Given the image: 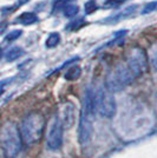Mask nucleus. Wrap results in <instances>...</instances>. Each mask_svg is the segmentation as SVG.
Returning <instances> with one entry per match:
<instances>
[{"instance_id":"1","label":"nucleus","mask_w":157,"mask_h":158,"mask_svg":"<svg viewBox=\"0 0 157 158\" xmlns=\"http://www.w3.org/2000/svg\"><path fill=\"white\" fill-rule=\"evenodd\" d=\"M95 99H93V90L89 89L86 91L84 105L80 114V123H79V142L85 144L91 138L92 130H93V122H95Z\"/></svg>"},{"instance_id":"2","label":"nucleus","mask_w":157,"mask_h":158,"mask_svg":"<svg viewBox=\"0 0 157 158\" xmlns=\"http://www.w3.org/2000/svg\"><path fill=\"white\" fill-rule=\"evenodd\" d=\"M45 120L38 113H31L24 118L20 126V135L26 145L37 144L44 133Z\"/></svg>"},{"instance_id":"3","label":"nucleus","mask_w":157,"mask_h":158,"mask_svg":"<svg viewBox=\"0 0 157 158\" xmlns=\"http://www.w3.org/2000/svg\"><path fill=\"white\" fill-rule=\"evenodd\" d=\"M0 143L7 157L14 158L21 150L23 138L20 130L13 123H6L0 132Z\"/></svg>"},{"instance_id":"4","label":"nucleus","mask_w":157,"mask_h":158,"mask_svg":"<svg viewBox=\"0 0 157 158\" xmlns=\"http://www.w3.org/2000/svg\"><path fill=\"white\" fill-rule=\"evenodd\" d=\"M95 107L105 118H112L116 113V102L112 92L106 86H99L97 91H93Z\"/></svg>"},{"instance_id":"5","label":"nucleus","mask_w":157,"mask_h":158,"mask_svg":"<svg viewBox=\"0 0 157 158\" xmlns=\"http://www.w3.org/2000/svg\"><path fill=\"white\" fill-rule=\"evenodd\" d=\"M134 78H135V76L131 72L129 66L121 64V65L116 66L111 72L108 74L106 87L111 92L122 91L125 86H128L134 80Z\"/></svg>"},{"instance_id":"6","label":"nucleus","mask_w":157,"mask_h":158,"mask_svg":"<svg viewBox=\"0 0 157 158\" xmlns=\"http://www.w3.org/2000/svg\"><path fill=\"white\" fill-rule=\"evenodd\" d=\"M128 66L134 73L135 77H139L148 69V59L146 54L139 47H135L131 50L130 54L128 57Z\"/></svg>"},{"instance_id":"7","label":"nucleus","mask_w":157,"mask_h":158,"mask_svg":"<svg viewBox=\"0 0 157 158\" xmlns=\"http://www.w3.org/2000/svg\"><path fill=\"white\" fill-rule=\"evenodd\" d=\"M63 131H64V126L62 120L56 117L51 122V125L49 127L47 132V137H46V144L47 148L52 151L59 150L63 145Z\"/></svg>"},{"instance_id":"8","label":"nucleus","mask_w":157,"mask_h":158,"mask_svg":"<svg viewBox=\"0 0 157 158\" xmlns=\"http://www.w3.org/2000/svg\"><path fill=\"white\" fill-rule=\"evenodd\" d=\"M137 8H138V5H131V6L126 7L124 10H122L119 13L112 15L111 18H106L105 20H103L102 24H116L119 20L130 18L131 15H134V13L137 11Z\"/></svg>"},{"instance_id":"9","label":"nucleus","mask_w":157,"mask_h":158,"mask_svg":"<svg viewBox=\"0 0 157 158\" xmlns=\"http://www.w3.org/2000/svg\"><path fill=\"white\" fill-rule=\"evenodd\" d=\"M64 127H71L74 123V107L72 104H67L64 109L63 113V119H60Z\"/></svg>"},{"instance_id":"10","label":"nucleus","mask_w":157,"mask_h":158,"mask_svg":"<svg viewBox=\"0 0 157 158\" xmlns=\"http://www.w3.org/2000/svg\"><path fill=\"white\" fill-rule=\"evenodd\" d=\"M17 19H18L17 21L23 25H31V24H34L38 21V17L33 12H24L23 14H20Z\"/></svg>"},{"instance_id":"11","label":"nucleus","mask_w":157,"mask_h":158,"mask_svg":"<svg viewBox=\"0 0 157 158\" xmlns=\"http://www.w3.org/2000/svg\"><path fill=\"white\" fill-rule=\"evenodd\" d=\"M24 50L19 46H14L12 48H10L6 53V60L7 61H13V60L20 58L24 54Z\"/></svg>"},{"instance_id":"12","label":"nucleus","mask_w":157,"mask_h":158,"mask_svg":"<svg viewBox=\"0 0 157 158\" xmlns=\"http://www.w3.org/2000/svg\"><path fill=\"white\" fill-rule=\"evenodd\" d=\"M63 12H64V15L67 17V18H72L74 17L76 14L79 12V7L76 5V4H72V2H67L64 8H63Z\"/></svg>"},{"instance_id":"13","label":"nucleus","mask_w":157,"mask_h":158,"mask_svg":"<svg viewBox=\"0 0 157 158\" xmlns=\"http://www.w3.org/2000/svg\"><path fill=\"white\" fill-rule=\"evenodd\" d=\"M82 73V69L79 66H72L71 69H69V71L65 73V79L67 80H76L77 78H79Z\"/></svg>"},{"instance_id":"14","label":"nucleus","mask_w":157,"mask_h":158,"mask_svg":"<svg viewBox=\"0 0 157 158\" xmlns=\"http://www.w3.org/2000/svg\"><path fill=\"white\" fill-rule=\"evenodd\" d=\"M84 25H86L85 19H84V18H77V19L72 20L71 23H70V24L66 26V28H67L69 31H76V30L82 28Z\"/></svg>"},{"instance_id":"15","label":"nucleus","mask_w":157,"mask_h":158,"mask_svg":"<svg viewBox=\"0 0 157 158\" xmlns=\"http://www.w3.org/2000/svg\"><path fill=\"white\" fill-rule=\"evenodd\" d=\"M59 41H60V35H59V33H57V32L51 33V34L49 35L47 40H46V47H49V48L56 47L59 44Z\"/></svg>"},{"instance_id":"16","label":"nucleus","mask_w":157,"mask_h":158,"mask_svg":"<svg viewBox=\"0 0 157 158\" xmlns=\"http://www.w3.org/2000/svg\"><path fill=\"white\" fill-rule=\"evenodd\" d=\"M70 0H53L52 4V13H56L60 10H63L64 6L69 2Z\"/></svg>"},{"instance_id":"17","label":"nucleus","mask_w":157,"mask_h":158,"mask_svg":"<svg viewBox=\"0 0 157 158\" xmlns=\"http://www.w3.org/2000/svg\"><path fill=\"white\" fill-rule=\"evenodd\" d=\"M150 63L152 67L157 71V44L151 48L150 51Z\"/></svg>"},{"instance_id":"18","label":"nucleus","mask_w":157,"mask_h":158,"mask_svg":"<svg viewBox=\"0 0 157 158\" xmlns=\"http://www.w3.org/2000/svg\"><path fill=\"white\" fill-rule=\"evenodd\" d=\"M84 8H85L86 14H91L97 10V4H96L95 0H90V1H87L85 4V7H84Z\"/></svg>"},{"instance_id":"19","label":"nucleus","mask_w":157,"mask_h":158,"mask_svg":"<svg viewBox=\"0 0 157 158\" xmlns=\"http://www.w3.org/2000/svg\"><path fill=\"white\" fill-rule=\"evenodd\" d=\"M21 34H23V31H21V30H14V31H12V32H10L7 34L5 40H6V41H13V40L18 39Z\"/></svg>"},{"instance_id":"20","label":"nucleus","mask_w":157,"mask_h":158,"mask_svg":"<svg viewBox=\"0 0 157 158\" xmlns=\"http://www.w3.org/2000/svg\"><path fill=\"white\" fill-rule=\"evenodd\" d=\"M156 8H157V1H151V2H148V4L144 6L142 13L143 14L151 13V12H154Z\"/></svg>"},{"instance_id":"21","label":"nucleus","mask_w":157,"mask_h":158,"mask_svg":"<svg viewBox=\"0 0 157 158\" xmlns=\"http://www.w3.org/2000/svg\"><path fill=\"white\" fill-rule=\"evenodd\" d=\"M126 0H106L105 1V6H117L125 2Z\"/></svg>"},{"instance_id":"22","label":"nucleus","mask_w":157,"mask_h":158,"mask_svg":"<svg viewBox=\"0 0 157 158\" xmlns=\"http://www.w3.org/2000/svg\"><path fill=\"white\" fill-rule=\"evenodd\" d=\"M11 80H12V79L10 78V79H5V80H1V81H0V94L4 92L5 86H6L8 83H11Z\"/></svg>"},{"instance_id":"23","label":"nucleus","mask_w":157,"mask_h":158,"mask_svg":"<svg viewBox=\"0 0 157 158\" xmlns=\"http://www.w3.org/2000/svg\"><path fill=\"white\" fill-rule=\"evenodd\" d=\"M6 27H7V23H6V21H2V23H0V34H2V33L5 32Z\"/></svg>"},{"instance_id":"24","label":"nucleus","mask_w":157,"mask_h":158,"mask_svg":"<svg viewBox=\"0 0 157 158\" xmlns=\"http://www.w3.org/2000/svg\"><path fill=\"white\" fill-rule=\"evenodd\" d=\"M1 57H2V50H1V47H0V59H1Z\"/></svg>"},{"instance_id":"25","label":"nucleus","mask_w":157,"mask_h":158,"mask_svg":"<svg viewBox=\"0 0 157 158\" xmlns=\"http://www.w3.org/2000/svg\"><path fill=\"white\" fill-rule=\"evenodd\" d=\"M0 158H4V157H2V156H0Z\"/></svg>"}]
</instances>
